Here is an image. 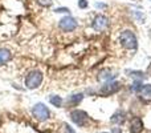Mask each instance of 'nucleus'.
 I'll return each mask as SVG.
<instances>
[{
    "label": "nucleus",
    "instance_id": "0eeeda50",
    "mask_svg": "<svg viewBox=\"0 0 151 133\" xmlns=\"http://www.w3.org/2000/svg\"><path fill=\"white\" fill-rule=\"evenodd\" d=\"M70 118L76 125H78V126H83L89 120L88 113L83 112V110H78V109L73 110V112L70 113Z\"/></svg>",
    "mask_w": 151,
    "mask_h": 133
},
{
    "label": "nucleus",
    "instance_id": "5701e85b",
    "mask_svg": "<svg viewBox=\"0 0 151 133\" xmlns=\"http://www.w3.org/2000/svg\"><path fill=\"white\" fill-rule=\"evenodd\" d=\"M104 133H106V132H104Z\"/></svg>",
    "mask_w": 151,
    "mask_h": 133
},
{
    "label": "nucleus",
    "instance_id": "f257e3e1",
    "mask_svg": "<svg viewBox=\"0 0 151 133\" xmlns=\"http://www.w3.org/2000/svg\"><path fill=\"white\" fill-rule=\"evenodd\" d=\"M119 41H121V44H122V47L125 48V49L134 51V49H137V47H138L137 36L131 31H129V29H126V31H123L122 33H121Z\"/></svg>",
    "mask_w": 151,
    "mask_h": 133
},
{
    "label": "nucleus",
    "instance_id": "4be33fe9",
    "mask_svg": "<svg viewBox=\"0 0 151 133\" xmlns=\"http://www.w3.org/2000/svg\"><path fill=\"white\" fill-rule=\"evenodd\" d=\"M147 73H151V64H150V67H149V69H147Z\"/></svg>",
    "mask_w": 151,
    "mask_h": 133
},
{
    "label": "nucleus",
    "instance_id": "a211bd4d",
    "mask_svg": "<svg viewBox=\"0 0 151 133\" xmlns=\"http://www.w3.org/2000/svg\"><path fill=\"white\" fill-rule=\"evenodd\" d=\"M141 86H142L141 81H135V83L133 84V86H131V89H133L134 92H139V89H141Z\"/></svg>",
    "mask_w": 151,
    "mask_h": 133
},
{
    "label": "nucleus",
    "instance_id": "39448f33",
    "mask_svg": "<svg viewBox=\"0 0 151 133\" xmlns=\"http://www.w3.org/2000/svg\"><path fill=\"white\" fill-rule=\"evenodd\" d=\"M77 25H78L77 20H76L74 17H72L70 15L63 17L60 20V23H58V28H60L61 31H64V32H72V31H74V29L77 28Z\"/></svg>",
    "mask_w": 151,
    "mask_h": 133
},
{
    "label": "nucleus",
    "instance_id": "f03ea898",
    "mask_svg": "<svg viewBox=\"0 0 151 133\" xmlns=\"http://www.w3.org/2000/svg\"><path fill=\"white\" fill-rule=\"evenodd\" d=\"M42 83V72L41 70H31L25 77V86L28 89H36Z\"/></svg>",
    "mask_w": 151,
    "mask_h": 133
},
{
    "label": "nucleus",
    "instance_id": "1a4fd4ad",
    "mask_svg": "<svg viewBox=\"0 0 151 133\" xmlns=\"http://www.w3.org/2000/svg\"><path fill=\"white\" fill-rule=\"evenodd\" d=\"M139 94H141V97L143 100L150 101L151 100V84H145V85H142L141 89H139Z\"/></svg>",
    "mask_w": 151,
    "mask_h": 133
},
{
    "label": "nucleus",
    "instance_id": "4468645a",
    "mask_svg": "<svg viewBox=\"0 0 151 133\" xmlns=\"http://www.w3.org/2000/svg\"><path fill=\"white\" fill-rule=\"evenodd\" d=\"M49 102L52 105H55V107H61L63 105V99H61L60 96H56V94H52V96L49 97Z\"/></svg>",
    "mask_w": 151,
    "mask_h": 133
},
{
    "label": "nucleus",
    "instance_id": "ddd939ff",
    "mask_svg": "<svg viewBox=\"0 0 151 133\" xmlns=\"http://www.w3.org/2000/svg\"><path fill=\"white\" fill-rule=\"evenodd\" d=\"M110 120H111L113 124H122L123 121H125V112H122V110H117V112L111 116Z\"/></svg>",
    "mask_w": 151,
    "mask_h": 133
},
{
    "label": "nucleus",
    "instance_id": "aec40b11",
    "mask_svg": "<svg viewBox=\"0 0 151 133\" xmlns=\"http://www.w3.org/2000/svg\"><path fill=\"white\" fill-rule=\"evenodd\" d=\"M96 7H97V8H106V4H101V3H97Z\"/></svg>",
    "mask_w": 151,
    "mask_h": 133
},
{
    "label": "nucleus",
    "instance_id": "f8f14e48",
    "mask_svg": "<svg viewBox=\"0 0 151 133\" xmlns=\"http://www.w3.org/2000/svg\"><path fill=\"white\" fill-rule=\"evenodd\" d=\"M114 77H115V75H113L110 69H102L101 72H99V76H98V78L102 81H110Z\"/></svg>",
    "mask_w": 151,
    "mask_h": 133
},
{
    "label": "nucleus",
    "instance_id": "412c9836",
    "mask_svg": "<svg viewBox=\"0 0 151 133\" xmlns=\"http://www.w3.org/2000/svg\"><path fill=\"white\" fill-rule=\"evenodd\" d=\"M113 133H121V129H119V128H114V131H113Z\"/></svg>",
    "mask_w": 151,
    "mask_h": 133
},
{
    "label": "nucleus",
    "instance_id": "423d86ee",
    "mask_svg": "<svg viewBox=\"0 0 151 133\" xmlns=\"http://www.w3.org/2000/svg\"><path fill=\"white\" fill-rule=\"evenodd\" d=\"M107 25H109V19H107L106 16H104V15H97L96 17H94V20H93V24H91L93 29L94 31H97V32L105 31V29L107 28Z\"/></svg>",
    "mask_w": 151,
    "mask_h": 133
},
{
    "label": "nucleus",
    "instance_id": "9d476101",
    "mask_svg": "<svg viewBox=\"0 0 151 133\" xmlns=\"http://www.w3.org/2000/svg\"><path fill=\"white\" fill-rule=\"evenodd\" d=\"M11 57H12V53H11L9 49H7V48H0V67L4 65L5 63H8V61L11 60Z\"/></svg>",
    "mask_w": 151,
    "mask_h": 133
},
{
    "label": "nucleus",
    "instance_id": "6e6552de",
    "mask_svg": "<svg viewBox=\"0 0 151 133\" xmlns=\"http://www.w3.org/2000/svg\"><path fill=\"white\" fill-rule=\"evenodd\" d=\"M83 99V94L82 93H76V94H72L66 99V105L68 107H77Z\"/></svg>",
    "mask_w": 151,
    "mask_h": 133
},
{
    "label": "nucleus",
    "instance_id": "20e7f679",
    "mask_svg": "<svg viewBox=\"0 0 151 133\" xmlns=\"http://www.w3.org/2000/svg\"><path fill=\"white\" fill-rule=\"evenodd\" d=\"M32 113H33V116L39 121L48 120L50 116L49 109H48V108L45 107V104H42V102H37V104L33 107V109H32Z\"/></svg>",
    "mask_w": 151,
    "mask_h": 133
},
{
    "label": "nucleus",
    "instance_id": "7ed1b4c3",
    "mask_svg": "<svg viewBox=\"0 0 151 133\" xmlns=\"http://www.w3.org/2000/svg\"><path fill=\"white\" fill-rule=\"evenodd\" d=\"M119 89H121V83H118V81H115V80H110V81H106V83L99 88L98 92L102 96H110V94L117 93Z\"/></svg>",
    "mask_w": 151,
    "mask_h": 133
},
{
    "label": "nucleus",
    "instance_id": "2eb2a0df",
    "mask_svg": "<svg viewBox=\"0 0 151 133\" xmlns=\"http://www.w3.org/2000/svg\"><path fill=\"white\" fill-rule=\"evenodd\" d=\"M127 73H130V76L133 78H135V80H142V78H145V73L141 72V70H127Z\"/></svg>",
    "mask_w": 151,
    "mask_h": 133
},
{
    "label": "nucleus",
    "instance_id": "f3484780",
    "mask_svg": "<svg viewBox=\"0 0 151 133\" xmlns=\"http://www.w3.org/2000/svg\"><path fill=\"white\" fill-rule=\"evenodd\" d=\"M55 12H56V13H69V15H70V9H69V8H66V7L56 8Z\"/></svg>",
    "mask_w": 151,
    "mask_h": 133
},
{
    "label": "nucleus",
    "instance_id": "6ab92c4d",
    "mask_svg": "<svg viewBox=\"0 0 151 133\" xmlns=\"http://www.w3.org/2000/svg\"><path fill=\"white\" fill-rule=\"evenodd\" d=\"M88 5H89L88 0H78V7H80V8L85 9V8H88Z\"/></svg>",
    "mask_w": 151,
    "mask_h": 133
},
{
    "label": "nucleus",
    "instance_id": "9b49d317",
    "mask_svg": "<svg viewBox=\"0 0 151 133\" xmlns=\"http://www.w3.org/2000/svg\"><path fill=\"white\" fill-rule=\"evenodd\" d=\"M143 129V123H142L141 118H134L131 121V132L133 133H141V131Z\"/></svg>",
    "mask_w": 151,
    "mask_h": 133
},
{
    "label": "nucleus",
    "instance_id": "dca6fc26",
    "mask_svg": "<svg viewBox=\"0 0 151 133\" xmlns=\"http://www.w3.org/2000/svg\"><path fill=\"white\" fill-rule=\"evenodd\" d=\"M37 4L41 5V7H50L53 4V0H37Z\"/></svg>",
    "mask_w": 151,
    "mask_h": 133
}]
</instances>
